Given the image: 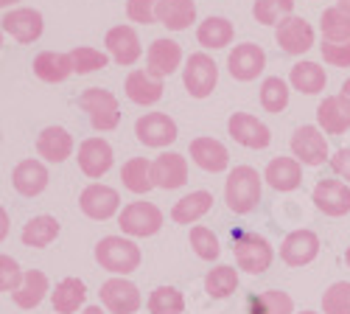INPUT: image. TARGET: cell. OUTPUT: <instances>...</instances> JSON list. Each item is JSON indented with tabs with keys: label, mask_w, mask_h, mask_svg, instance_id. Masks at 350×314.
<instances>
[{
	"label": "cell",
	"mask_w": 350,
	"mask_h": 314,
	"mask_svg": "<svg viewBox=\"0 0 350 314\" xmlns=\"http://www.w3.org/2000/svg\"><path fill=\"white\" fill-rule=\"evenodd\" d=\"M260 191H264V174H258L252 166H236L224 183V202L236 216H247L258 208Z\"/></svg>",
	"instance_id": "1"
},
{
	"label": "cell",
	"mask_w": 350,
	"mask_h": 314,
	"mask_svg": "<svg viewBox=\"0 0 350 314\" xmlns=\"http://www.w3.org/2000/svg\"><path fill=\"white\" fill-rule=\"evenodd\" d=\"M140 247L135 244V239L129 236H104L96 244V261L101 270L112 272V275H132L140 267Z\"/></svg>",
	"instance_id": "2"
},
{
	"label": "cell",
	"mask_w": 350,
	"mask_h": 314,
	"mask_svg": "<svg viewBox=\"0 0 350 314\" xmlns=\"http://www.w3.org/2000/svg\"><path fill=\"white\" fill-rule=\"evenodd\" d=\"M232 255H236V267L250 275H264L275 261L272 244L264 236L250 233V231L232 233Z\"/></svg>",
	"instance_id": "3"
},
{
	"label": "cell",
	"mask_w": 350,
	"mask_h": 314,
	"mask_svg": "<svg viewBox=\"0 0 350 314\" xmlns=\"http://www.w3.org/2000/svg\"><path fill=\"white\" fill-rule=\"evenodd\" d=\"M79 107L87 112L90 127L96 132H112L121 124V104L115 99V93H109L104 88H87L79 96Z\"/></svg>",
	"instance_id": "4"
},
{
	"label": "cell",
	"mask_w": 350,
	"mask_h": 314,
	"mask_svg": "<svg viewBox=\"0 0 350 314\" xmlns=\"http://www.w3.org/2000/svg\"><path fill=\"white\" fill-rule=\"evenodd\" d=\"M118 227L124 231V236H129V239H149V236L160 233L163 211L154 202L137 199V202L124 205V211L118 213Z\"/></svg>",
	"instance_id": "5"
},
{
	"label": "cell",
	"mask_w": 350,
	"mask_h": 314,
	"mask_svg": "<svg viewBox=\"0 0 350 314\" xmlns=\"http://www.w3.org/2000/svg\"><path fill=\"white\" fill-rule=\"evenodd\" d=\"M183 84L191 99H208L219 84V65L213 62V56L205 51L191 53L183 68Z\"/></svg>",
	"instance_id": "6"
},
{
	"label": "cell",
	"mask_w": 350,
	"mask_h": 314,
	"mask_svg": "<svg viewBox=\"0 0 350 314\" xmlns=\"http://www.w3.org/2000/svg\"><path fill=\"white\" fill-rule=\"evenodd\" d=\"M79 208L87 219L93 222H107L112 216L121 213V194L112 185L104 183H90L81 194H79Z\"/></svg>",
	"instance_id": "7"
},
{
	"label": "cell",
	"mask_w": 350,
	"mask_h": 314,
	"mask_svg": "<svg viewBox=\"0 0 350 314\" xmlns=\"http://www.w3.org/2000/svg\"><path fill=\"white\" fill-rule=\"evenodd\" d=\"M135 135L143 146L165 149L180 138V129H177V121L165 116V112H146V116L135 121Z\"/></svg>",
	"instance_id": "8"
},
{
	"label": "cell",
	"mask_w": 350,
	"mask_h": 314,
	"mask_svg": "<svg viewBox=\"0 0 350 314\" xmlns=\"http://www.w3.org/2000/svg\"><path fill=\"white\" fill-rule=\"evenodd\" d=\"M98 295H101V306L109 314H135L143 306L140 289L129 278H121V275H112L109 280H104Z\"/></svg>",
	"instance_id": "9"
},
{
	"label": "cell",
	"mask_w": 350,
	"mask_h": 314,
	"mask_svg": "<svg viewBox=\"0 0 350 314\" xmlns=\"http://www.w3.org/2000/svg\"><path fill=\"white\" fill-rule=\"evenodd\" d=\"M227 132L244 149H267L272 144V129L252 112H232L227 121Z\"/></svg>",
	"instance_id": "10"
},
{
	"label": "cell",
	"mask_w": 350,
	"mask_h": 314,
	"mask_svg": "<svg viewBox=\"0 0 350 314\" xmlns=\"http://www.w3.org/2000/svg\"><path fill=\"white\" fill-rule=\"evenodd\" d=\"M291 155H295L303 166H325L328 157V140H325V132L319 129V127H297L295 135H291Z\"/></svg>",
	"instance_id": "11"
},
{
	"label": "cell",
	"mask_w": 350,
	"mask_h": 314,
	"mask_svg": "<svg viewBox=\"0 0 350 314\" xmlns=\"http://www.w3.org/2000/svg\"><path fill=\"white\" fill-rule=\"evenodd\" d=\"M76 160H79V168L87 180H101L115 163V152L109 146V140L96 135V138H84L79 144Z\"/></svg>",
	"instance_id": "12"
},
{
	"label": "cell",
	"mask_w": 350,
	"mask_h": 314,
	"mask_svg": "<svg viewBox=\"0 0 350 314\" xmlns=\"http://www.w3.org/2000/svg\"><path fill=\"white\" fill-rule=\"evenodd\" d=\"M267 68V53L255 42H241L227 53V70L236 81H255Z\"/></svg>",
	"instance_id": "13"
},
{
	"label": "cell",
	"mask_w": 350,
	"mask_h": 314,
	"mask_svg": "<svg viewBox=\"0 0 350 314\" xmlns=\"http://www.w3.org/2000/svg\"><path fill=\"white\" fill-rule=\"evenodd\" d=\"M275 40H278V45H280L283 53L303 56L306 51L314 48V28L303 17L288 14V17H283L275 25Z\"/></svg>",
	"instance_id": "14"
},
{
	"label": "cell",
	"mask_w": 350,
	"mask_h": 314,
	"mask_svg": "<svg viewBox=\"0 0 350 314\" xmlns=\"http://www.w3.org/2000/svg\"><path fill=\"white\" fill-rule=\"evenodd\" d=\"M311 202L317 205L319 213L331 219L347 216L350 213V188L345 180H319L311 191Z\"/></svg>",
	"instance_id": "15"
},
{
	"label": "cell",
	"mask_w": 350,
	"mask_h": 314,
	"mask_svg": "<svg viewBox=\"0 0 350 314\" xmlns=\"http://www.w3.org/2000/svg\"><path fill=\"white\" fill-rule=\"evenodd\" d=\"M104 45H107V53L112 56V62L115 65H121V68H132L137 60H140V37L132 25H115L107 31L104 37Z\"/></svg>",
	"instance_id": "16"
},
{
	"label": "cell",
	"mask_w": 350,
	"mask_h": 314,
	"mask_svg": "<svg viewBox=\"0 0 350 314\" xmlns=\"http://www.w3.org/2000/svg\"><path fill=\"white\" fill-rule=\"evenodd\" d=\"M319 255V236L308 227L303 231H291L280 241V261L288 267H306Z\"/></svg>",
	"instance_id": "17"
},
{
	"label": "cell",
	"mask_w": 350,
	"mask_h": 314,
	"mask_svg": "<svg viewBox=\"0 0 350 314\" xmlns=\"http://www.w3.org/2000/svg\"><path fill=\"white\" fill-rule=\"evenodd\" d=\"M146 70L157 79H168L171 73H177L183 65V45L177 40H168V37H157L149 51H146Z\"/></svg>",
	"instance_id": "18"
},
{
	"label": "cell",
	"mask_w": 350,
	"mask_h": 314,
	"mask_svg": "<svg viewBox=\"0 0 350 314\" xmlns=\"http://www.w3.org/2000/svg\"><path fill=\"white\" fill-rule=\"evenodd\" d=\"M42 28H45V20L37 9H9L3 14V31L20 45L37 42L42 37Z\"/></svg>",
	"instance_id": "19"
},
{
	"label": "cell",
	"mask_w": 350,
	"mask_h": 314,
	"mask_svg": "<svg viewBox=\"0 0 350 314\" xmlns=\"http://www.w3.org/2000/svg\"><path fill=\"white\" fill-rule=\"evenodd\" d=\"M152 174L154 185L163 191L183 188L188 183V157H183L180 152H163L152 163Z\"/></svg>",
	"instance_id": "20"
},
{
	"label": "cell",
	"mask_w": 350,
	"mask_h": 314,
	"mask_svg": "<svg viewBox=\"0 0 350 314\" xmlns=\"http://www.w3.org/2000/svg\"><path fill=\"white\" fill-rule=\"evenodd\" d=\"M188 149H191V160L208 174H221V171L230 168V152L216 138H193Z\"/></svg>",
	"instance_id": "21"
},
{
	"label": "cell",
	"mask_w": 350,
	"mask_h": 314,
	"mask_svg": "<svg viewBox=\"0 0 350 314\" xmlns=\"http://www.w3.org/2000/svg\"><path fill=\"white\" fill-rule=\"evenodd\" d=\"M48 180H51L48 168H45V163L37 160V157L20 160V163L14 166V171H12V185H14V191L23 194V196H40V194L48 188Z\"/></svg>",
	"instance_id": "22"
},
{
	"label": "cell",
	"mask_w": 350,
	"mask_h": 314,
	"mask_svg": "<svg viewBox=\"0 0 350 314\" xmlns=\"http://www.w3.org/2000/svg\"><path fill=\"white\" fill-rule=\"evenodd\" d=\"M317 127L325 135H345L350 129V101L339 96H325L317 107Z\"/></svg>",
	"instance_id": "23"
},
{
	"label": "cell",
	"mask_w": 350,
	"mask_h": 314,
	"mask_svg": "<svg viewBox=\"0 0 350 314\" xmlns=\"http://www.w3.org/2000/svg\"><path fill=\"white\" fill-rule=\"evenodd\" d=\"M264 180L269 188L288 194V191L300 188V183H303V163L297 157H272L264 168Z\"/></svg>",
	"instance_id": "24"
},
{
	"label": "cell",
	"mask_w": 350,
	"mask_h": 314,
	"mask_svg": "<svg viewBox=\"0 0 350 314\" xmlns=\"http://www.w3.org/2000/svg\"><path fill=\"white\" fill-rule=\"evenodd\" d=\"M163 79L152 76L149 70H132L124 81V93L137 107H154L163 99Z\"/></svg>",
	"instance_id": "25"
},
{
	"label": "cell",
	"mask_w": 350,
	"mask_h": 314,
	"mask_svg": "<svg viewBox=\"0 0 350 314\" xmlns=\"http://www.w3.org/2000/svg\"><path fill=\"white\" fill-rule=\"evenodd\" d=\"M37 155L48 163H65L73 155V135L65 127H45L37 135Z\"/></svg>",
	"instance_id": "26"
},
{
	"label": "cell",
	"mask_w": 350,
	"mask_h": 314,
	"mask_svg": "<svg viewBox=\"0 0 350 314\" xmlns=\"http://www.w3.org/2000/svg\"><path fill=\"white\" fill-rule=\"evenodd\" d=\"M34 76L45 84H59L68 76H73V60L70 53H59V51H42L34 56Z\"/></svg>",
	"instance_id": "27"
},
{
	"label": "cell",
	"mask_w": 350,
	"mask_h": 314,
	"mask_svg": "<svg viewBox=\"0 0 350 314\" xmlns=\"http://www.w3.org/2000/svg\"><path fill=\"white\" fill-rule=\"evenodd\" d=\"M288 84L295 88L297 93L303 96H317V93H323L325 90V84H328V73L325 68H319L317 62H297V65H291L288 70Z\"/></svg>",
	"instance_id": "28"
},
{
	"label": "cell",
	"mask_w": 350,
	"mask_h": 314,
	"mask_svg": "<svg viewBox=\"0 0 350 314\" xmlns=\"http://www.w3.org/2000/svg\"><path fill=\"white\" fill-rule=\"evenodd\" d=\"M213 208V194L211 191H191L183 199H177L171 208V219L177 224H193L202 216H208Z\"/></svg>",
	"instance_id": "29"
},
{
	"label": "cell",
	"mask_w": 350,
	"mask_h": 314,
	"mask_svg": "<svg viewBox=\"0 0 350 314\" xmlns=\"http://www.w3.org/2000/svg\"><path fill=\"white\" fill-rule=\"evenodd\" d=\"M157 23L165 25L168 31H185L191 23H196V3L193 0H160Z\"/></svg>",
	"instance_id": "30"
},
{
	"label": "cell",
	"mask_w": 350,
	"mask_h": 314,
	"mask_svg": "<svg viewBox=\"0 0 350 314\" xmlns=\"http://www.w3.org/2000/svg\"><path fill=\"white\" fill-rule=\"evenodd\" d=\"M48 292H51L48 275L42 270H25L23 283H20V289L12 295V300H14L17 309H37L45 300Z\"/></svg>",
	"instance_id": "31"
},
{
	"label": "cell",
	"mask_w": 350,
	"mask_h": 314,
	"mask_svg": "<svg viewBox=\"0 0 350 314\" xmlns=\"http://www.w3.org/2000/svg\"><path fill=\"white\" fill-rule=\"evenodd\" d=\"M84 300H87V287L79 278H62L51 292V303L56 314H79Z\"/></svg>",
	"instance_id": "32"
},
{
	"label": "cell",
	"mask_w": 350,
	"mask_h": 314,
	"mask_svg": "<svg viewBox=\"0 0 350 314\" xmlns=\"http://www.w3.org/2000/svg\"><path fill=\"white\" fill-rule=\"evenodd\" d=\"M232 37H236V28H232V23L227 17H208L202 20L199 28H196V42L202 48L208 51H221L232 42Z\"/></svg>",
	"instance_id": "33"
},
{
	"label": "cell",
	"mask_w": 350,
	"mask_h": 314,
	"mask_svg": "<svg viewBox=\"0 0 350 314\" xmlns=\"http://www.w3.org/2000/svg\"><path fill=\"white\" fill-rule=\"evenodd\" d=\"M59 231H62V224L56 222L53 216H34V219H28V222L23 224L20 239H23L25 247L45 250V247H51V244L56 241Z\"/></svg>",
	"instance_id": "34"
},
{
	"label": "cell",
	"mask_w": 350,
	"mask_h": 314,
	"mask_svg": "<svg viewBox=\"0 0 350 314\" xmlns=\"http://www.w3.org/2000/svg\"><path fill=\"white\" fill-rule=\"evenodd\" d=\"M121 180H124V188L143 196V194H149L154 185V174H152V163L146 160V157H132L124 163L121 168Z\"/></svg>",
	"instance_id": "35"
},
{
	"label": "cell",
	"mask_w": 350,
	"mask_h": 314,
	"mask_svg": "<svg viewBox=\"0 0 350 314\" xmlns=\"http://www.w3.org/2000/svg\"><path fill=\"white\" fill-rule=\"evenodd\" d=\"M247 311L250 314H295V300L280 289H267L247 300Z\"/></svg>",
	"instance_id": "36"
},
{
	"label": "cell",
	"mask_w": 350,
	"mask_h": 314,
	"mask_svg": "<svg viewBox=\"0 0 350 314\" xmlns=\"http://www.w3.org/2000/svg\"><path fill=\"white\" fill-rule=\"evenodd\" d=\"M239 289V270L230 264H219L205 275V292L213 300H224Z\"/></svg>",
	"instance_id": "37"
},
{
	"label": "cell",
	"mask_w": 350,
	"mask_h": 314,
	"mask_svg": "<svg viewBox=\"0 0 350 314\" xmlns=\"http://www.w3.org/2000/svg\"><path fill=\"white\" fill-rule=\"evenodd\" d=\"M291 101V90H288V81H283L280 76H267L260 81V107L272 116H280V112L288 107Z\"/></svg>",
	"instance_id": "38"
},
{
	"label": "cell",
	"mask_w": 350,
	"mask_h": 314,
	"mask_svg": "<svg viewBox=\"0 0 350 314\" xmlns=\"http://www.w3.org/2000/svg\"><path fill=\"white\" fill-rule=\"evenodd\" d=\"M319 28L328 42H350V12L331 6L319 17Z\"/></svg>",
	"instance_id": "39"
},
{
	"label": "cell",
	"mask_w": 350,
	"mask_h": 314,
	"mask_svg": "<svg viewBox=\"0 0 350 314\" xmlns=\"http://www.w3.org/2000/svg\"><path fill=\"white\" fill-rule=\"evenodd\" d=\"M146 306H149V314H183L185 311V298L180 289L174 287H157L149 300H146Z\"/></svg>",
	"instance_id": "40"
},
{
	"label": "cell",
	"mask_w": 350,
	"mask_h": 314,
	"mask_svg": "<svg viewBox=\"0 0 350 314\" xmlns=\"http://www.w3.org/2000/svg\"><path fill=\"white\" fill-rule=\"evenodd\" d=\"M188 241H191V250L199 255L202 261H216L219 255H221V244H219L216 233L211 231V227H205V224L191 227Z\"/></svg>",
	"instance_id": "41"
},
{
	"label": "cell",
	"mask_w": 350,
	"mask_h": 314,
	"mask_svg": "<svg viewBox=\"0 0 350 314\" xmlns=\"http://www.w3.org/2000/svg\"><path fill=\"white\" fill-rule=\"evenodd\" d=\"M70 60H73V70L79 76H84V73L104 70L109 65V53H104L98 48H90V45H79V48L70 51Z\"/></svg>",
	"instance_id": "42"
},
{
	"label": "cell",
	"mask_w": 350,
	"mask_h": 314,
	"mask_svg": "<svg viewBox=\"0 0 350 314\" xmlns=\"http://www.w3.org/2000/svg\"><path fill=\"white\" fill-rule=\"evenodd\" d=\"M323 314H350V280H336L325 289Z\"/></svg>",
	"instance_id": "43"
},
{
	"label": "cell",
	"mask_w": 350,
	"mask_h": 314,
	"mask_svg": "<svg viewBox=\"0 0 350 314\" xmlns=\"http://www.w3.org/2000/svg\"><path fill=\"white\" fill-rule=\"evenodd\" d=\"M23 270L20 264L12 259V255H0V292H6V295H14L20 289V283H23Z\"/></svg>",
	"instance_id": "44"
},
{
	"label": "cell",
	"mask_w": 350,
	"mask_h": 314,
	"mask_svg": "<svg viewBox=\"0 0 350 314\" xmlns=\"http://www.w3.org/2000/svg\"><path fill=\"white\" fill-rule=\"evenodd\" d=\"M157 6H160V0H126V17L140 25H154Z\"/></svg>",
	"instance_id": "45"
},
{
	"label": "cell",
	"mask_w": 350,
	"mask_h": 314,
	"mask_svg": "<svg viewBox=\"0 0 350 314\" xmlns=\"http://www.w3.org/2000/svg\"><path fill=\"white\" fill-rule=\"evenodd\" d=\"M319 53L331 68H350V42H328L323 40Z\"/></svg>",
	"instance_id": "46"
},
{
	"label": "cell",
	"mask_w": 350,
	"mask_h": 314,
	"mask_svg": "<svg viewBox=\"0 0 350 314\" xmlns=\"http://www.w3.org/2000/svg\"><path fill=\"white\" fill-rule=\"evenodd\" d=\"M252 17L260 23V25H278L283 17L280 12L275 9L272 0H255V6H252Z\"/></svg>",
	"instance_id": "47"
},
{
	"label": "cell",
	"mask_w": 350,
	"mask_h": 314,
	"mask_svg": "<svg viewBox=\"0 0 350 314\" xmlns=\"http://www.w3.org/2000/svg\"><path fill=\"white\" fill-rule=\"evenodd\" d=\"M328 163H331L334 174H336L339 180H347V183H350V149H339Z\"/></svg>",
	"instance_id": "48"
},
{
	"label": "cell",
	"mask_w": 350,
	"mask_h": 314,
	"mask_svg": "<svg viewBox=\"0 0 350 314\" xmlns=\"http://www.w3.org/2000/svg\"><path fill=\"white\" fill-rule=\"evenodd\" d=\"M272 3L280 12V17H288L291 12H295V0H272Z\"/></svg>",
	"instance_id": "49"
},
{
	"label": "cell",
	"mask_w": 350,
	"mask_h": 314,
	"mask_svg": "<svg viewBox=\"0 0 350 314\" xmlns=\"http://www.w3.org/2000/svg\"><path fill=\"white\" fill-rule=\"evenodd\" d=\"M6 233H9V213L0 211V239H6Z\"/></svg>",
	"instance_id": "50"
},
{
	"label": "cell",
	"mask_w": 350,
	"mask_h": 314,
	"mask_svg": "<svg viewBox=\"0 0 350 314\" xmlns=\"http://www.w3.org/2000/svg\"><path fill=\"white\" fill-rule=\"evenodd\" d=\"M79 314H109L107 309H101V306H87V309H81Z\"/></svg>",
	"instance_id": "51"
},
{
	"label": "cell",
	"mask_w": 350,
	"mask_h": 314,
	"mask_svg": "<svg viewBox=\"0 0 350 314\" xmlns=\"http://www.w3.org/2000/svg\"><path fill=\"white\" fill-rule=\"evenodd\" d=\"M342 96L350 101V79H345V84H342Z\"/></svg>",
	"instance_id": "52"
},
{
	"label": "cell",
	"mask_w": 350,
	"mask_h": 314,
	"mask_svg": "<svg viewBox=\"0 0 350 314\" xmlns=\"http://www.w3.org/2000/svg\"><path fill=\"white\" fill-rule=\"evenodd\" d=\"M336 6L345 9V12H350V0H336Z\"/></svg>",
	"instance_id": "53"
},
{
	"label": "cell",
	"mask_w": 350,
	"mask_h": 314,
	"mask_svg": "<svg viewBox=\"0 0 350 314\" xmlns=\"http://www.w3.org/2000/svg\"><path fill=\"white\" fill-rule=\"evenodd\" d=\"M14 3H20V0H0V6H6V9L14 6Z\"/></svg>",
	"instance_id": "54"
},
{
	"label": "cell",
	"mask_w": 350,
	"mask_h": 314,
	"mask_svg": "<svg viewBox=\"0 0 350 314\" xmlns=\"http://www.w3.org/2000/svg\"><path fill=\"white\" fill-rule=\"evenodd\" d=\"M345 264L350 267V247H347V252H345Z\"/></svg>",
	"instance_id": "55"
},
{
	"label": "cell",
	"mask_w": 350,
	"mask_h": 314,
	"mask_svg": "<svg viewBox=\"0 0 350 314\" xmlns=\"http://www.w3.org/2000/svg\"><path fill=\"white\" fill-rule=\"evenodd\" d=\"M300 314H317V311H300Z\"/></svg>",
	"instance_id": "56"
}]
</instances>
